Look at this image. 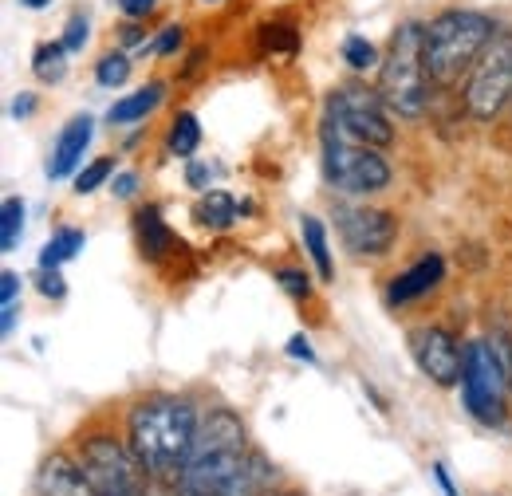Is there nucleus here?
<instances>
[{
	"instance_id": "nucleus-1",
	"label": "nucleus",
	"mask_w": 512,
	"mask_h": 496,
	"mask_svg": "<svg viewBox=\"0 0 512 496\" xmlns=\"http://www.w3.org/2000/svg\"><path fill=\"white\" fill-rule=\"evenodd\" d=\"M201 430V410L178 394H146L127 410V445L150 481L178 485Z\"/></svg>"
},
{
	"instance_id": "nucleus-2",
	"label": "nucleus",
	"mask_w": 512,
	"mask_h": 496,
	"mask_svg": "<svg viewBox=\"0 0 512 496\" xmlns=\"http://www.w3.org/2000/svg\"><path fill=\"white\" fill-rule=\"evenodd\" d=\"M249 430L237 410L213 406L201 414V430L193 441L190 465L178 481V496H225L229 485L249 465Z\"/></svg>"
},
{
	"instance_id": "nucleus-3",
	"label": "nucleus",
	"mask_w": 512,
	"mask_h": 496,
	"mask_svg": "<svg viewBox=\"0 0 512 496\" xmlns=\"http://www.w3.org/2000/svg\"><path fill=\"white\" fill-rule=\"evenodd\" d=\"M497 24L485 12L473 8H446L426 24V71L434 79V87H457L461 79H469V71L485 56V48L493 44Z\"/></svg>"
},
{
	"instance_id": "nucleus-4",
	"label": "nucleus",
	"mask_w": 512,
	"mask_h": 496,
	"mask_svg": "<svg viewBox=\"0 0 512 496\" xmlns=\"http://www.w3.org/2000/svg\"><path fill=\"white\" fill-rule=\"evenodd\" d=\"M426 24L418 20H406L398 24V32L390 36V52H386L383 67H379V95L383 103L402 115V119H422L426 107H430V91H434V79L426 71Z\"/></svg>"
},
{
	"instance_id": "nucleus-5",
	"label": "nucleus",
	"mask_w": 512,
	"mask_h": 496,
	"mask_svg": "<svg viewBox=\"0 0 512 496\" xmlns=\"http://www.w3.org/2000/svg\"><path fill=\"white\" fill-rule=\"evenodd\" d=\"M75 461H79L95 496H146V489H150V473L134 457L127 437L119 434H107V430L83 434L79 449H75Z\"/></svg>"
},
{
	"instance_id": "nucleus-6",
	"label": "nucleus",
	"mask_w": 512,
	"mask_h": 496,
	"mask_svg": "<svg viewBox=\"0 0 512 496\" xmlns=\"http://www.w3.org/2000/svg\"><path fill=\"white\" fill-rule=\"evenodd\" d=\"M320 150H323V178L347 197H371L390 186V166L375 146H359L347 134L323 119L320 126Z\"/></svg>"
},
{
	"instance_id": "nucleus-7",
	"label": "nucleus",
	"mask_w": 512,
	"mask_h": 496,
	"mask_svg": "<svg viewBox=\"0 0 512 496\" xmlns=\"http://www.w3.org/2000/svg\"><path fill=\"white\" fill-rule=\"evenodd\" d=\"M509 374L501 367L493 343H465V371H461V402L469 418L481 426H505L509 418Z\"/></svg>"
},
{
	"instance_id": "nucleus-8",
	"label": "nucleus",
	"mask_w": 512,
	"mask_h": 496,
	"mask_svg": "<svg viewBox=\"0 0 512 496\" xmlns=\"http://www.w3.org/2000/svg\"><path fill=\"white\" fill-rule=\"evenodd\" d=\"M465 111L477 123H493L509 111L512 103V32H497L493 44L485 48V56L465 79Z\"/></svg>"
},
{
	"instance_id": "nucleus-9",
	"label": "nucleus",
	"mask_w": 512,
	"mask_h": 496,
	"mask_svg": "<svg viewBox=\"0 0 512 496\" xmlns=\"http://www.w3.org/2000/svg\"><path fill=\"white\" fill-rule=\"evenodd\" d=\"M386 107L383 95L379 91H367V87H339V91H331V99H327V107H323V119L335 126L339 134H347L351 142H359V146H375V150H383L394 142V126L386 119Z\"/></svg>"
},
{
	"instance_id": "nucleus-10",
	"label": "nucleus",
	"mask_w": 512,
	"mask_h": 496,
	"mask_svg": "<svg viewBox=\"0 0 512 496\" xmlns=\"http://www.w3.org/2000/svg\"><path fill=\"white\" fill-rule=\"evenodd\" d=\"M335 233L351 256H386L398 241V217L375 205H335Z\"/></svg>"
},
{
	"instance_id": "nucleus-11",
	"label": "nucleus",
	"mask_w": 512,
	"mask_h": 496,
	"mask_svg": "<svg viewBox=\"0 0 512 496\" xmlns=\"http://www.w3.org/2000/svg\"><path fill=\"white\" fill-rule=\"evenodd\" d=\"M406 347L418 363V371L426 374L434 386H457L461 382V371H465V347L457 343V335L438 327V323H422L406 335Z\"/></svg>"
},
{
	"instance_id": "nucleus-12",
	"label": "nucleus",
	"mask_w": 512,
	"mask_h": 496,
	"mask_svg": "<svg viewBox=\"0 0 512 496\" xmlns=\"http://www.w3.org/2000/svg\"><path fill=\"white\" fill-rule=\"evenodd\" d=\"M446 284V256L442 252H426L418 256L406 272H398L390 284H386V304L390 308H406L414 300H426L430 292H438Z\"/></svg>"
},
{
	"instance_id": "nucleus-13",
	"label": "nucleus",
	"mask_w": 512,
	"mask_h": 496,
	"mask_svg": "<svg viewBox=\"0 0 512 496\" xmlns=\"http://www.w3.org/2000/svg\"><path fill=\"white\" fill-rule=\"evenodd\" d=\"M91 138H95V119L91 115L67 119V126L56 138V146H52V158H48V178L52 182H64L71 174H79V162H83Z\"/></svg>"
},
{
	"instance_id": "nucleus-14",
	"label": "nucleus",
	"mask_w": 512,
	"mask_h": 496,
	"mask_svg": "<svg viewBox=\"0 0 512 496\" xmlns=\"http://www.w3.org/2000/svg\"><path fill=\"white\" fill-rule=\"evenodd\" d=\"M36 496H95L79 461L67 457V453H52L44 465H40V477H36Z\"/></svg>"
},
{
	"instance_id": "nucleus-15",
	"label": "nucleus",
	"mask_w": 512,
	"mask_h": 496,
	"mask_svg": "<svg viewBox=\"0 0 512 496\" xmlns=\"http://www.w3.org/2000/svg\"><path fill=\"white\" fill-rule=\"evenodd\" d=\"M134 237H138V252L146 256V260H166L174 248H178V237H174V229L162 221V209L158 205H142L138 213H134Z\"/></svg>"
},
{
	"instance_id": "nucleus-16",
	"label": "nucleus",
	"mask_w": 512,
	"mask_h": 496,
	"mask_svg": "<svg viewBox=\"0 0 512 496\" xmlns=\"http://www.w3.org/2000/svg\"><path fill=\"white\" fill-rule=\"evenodd\" d=\"M162 99H166V83H162V79H150L146 87H138V91L123 95V99L107 111V123L111 126L142 123V119H150V115L162 107Z\"/></svg>"
},
{
	"instance_id": "nucleus-17",
	"label": "nucleus",
	"mask_w": 512,
	"mask_h": 496,
	"mask_svg": "<svg viewBox=\"0 0 512 496\" xmlns=\"http://www.w3.org/2000/svg\"><path fill=\"white\" fill-rule=\"evenodd\" d=\"M241 213H245V205H237V197L225 193V189H205V193L197 197V205H193V221H197L201 229H213V233L233 229Z\"/></svg>"
},
{
	"instance_id": "nucleus-18",
	"label": "nucleus",
	"mask_w": 512,
	"mask_h": 496,
	"mask_svg": "<svg viewBox=\"0 0 512 496\" xmlns=\"http://www.w3.org/2000/svg\"><path fill=\"white\" fill-rule=\"evenodd\" d=\"M272 485H276V465H272L260 449H253V453H249V465L241 469V477L229 485L225 496H272L276 493Z\"/></svg>"
},
{
	"instance_id": "nucleus-19",
	"label": "nucleus",
	"mask_w": 512,
	"mask_h": 496,
	"mask_svg": "<svg viewBox=\"0 0 512 496\" xmlns=\"http://www.w3.org/2000/svg\"><path fill=\"white\" fill-rule=\"evenodd\" d=\"M300 237H304V248H308V256H312L320 280L331 284V280H335V264H331V248H327V225H323L320 217L304 213V217H300Z\"/></svg>"
},
{
	"instance_id": "nucleus-20",
	"label": "nucleus",
	"mask_w": 512,
	"mask_h": 496,
	"mask_svg": "<svg viewBox=\"0 0 512 496\" xmlns=\"http://www.w3.org/2000/svg\"><path fill=\"white\" fill-rule=\"evenodd\" d=\"M87 245V237H83V229H67L60 225L56 233H52V241L40 248V268H60L67 260H75L79 252Z\"/></svg>"
},
{
	"instance_id": "nucleus-21",
	"label": "nucleus",
	"mask_w": 512,
	"mask_h": 496,
	"mask_svg": "<svg viewBox=\"0 0 512 496\" xmlns=\"http://www.w3.org/2000/svg\"><path fill=\"white\" fill-rule=\"evenodd\" d=\"M67 52L60 40H48V44H40L36 52H32V75L40 79V83H48V87H56L60 79L67 75Z\"/></svg>"
},
{
	"instance_id": "nucleus-22",
	"label": "nucleus",
	"mask_w": 512,
	"mask_h": 496,
	"mask_svg": "<svg viewBox=\"0 0 512 496\" xmlns=\"http://www.w3.org/2000/svg\"><path fill=\"white\" fill-rule=\"evenodd\" d=\"M166 146H170V154H178V158H186V162L197 154V146H201V126H197V115H193V111H182V115L170 123Z\"/></svg>"
},
{
	"instance_id": "nucleus-23",
	"label": "nucleus",
	"mask_w": 512,
	"mask_h": 496,
	"mask_svg": "<svg viewBox=\"0 0 512 496\" xmlns=\"http://www.w3.org/2000/svg\"><path fill=\"white\" fill-rule=\"evenodd\" d=\"M24 201L20 197H4L0 205V252H16L20 237H24Z\"/></svg>"
},
{
	"instance_id": "nucleus-24",
	"label": "nucleus",
	"mask_w": 512,
	"mask_h": 496,
	"mask_svg": "<svg viewBox=\"0 0 512 496\" xmlns=\"http://www.w3.org/2000/svg\"><path fill=\"white\" fill-rule=\"evenodd\" d=\"M343 63L351 67V71H379L383 60H379V48L367 40V36H347L343 40Z\"/></svg>"
},
{
	"instance_id": "nucleus-25",
	"label": "nucleus",
	"mask_w": 512,
	"mask_h": 496,
	"mask_svg": "<svg viewBox=\"0 0 512 496\" xmlns=\"http://www.w3.org/2000/svg\"><path fill=\"white\" fill-rule=\"evenodd\" d=\"M130 71H134V63H130L127 52H107V56H99V63H95V83L115 91V87L127 83Z\"/></svg>"
},
{
	"instance_id": "nucleus-26",
	"label": "nucleus",
	"mask_w": 512,
	"mask_h": 496,
	"mask_svg": "<svg viewBox=\"0 0 512 496\" xmlns=\"http://www.w3.org/2000/svg\"><path fill=\"white\" fill-rule=\"evenodd\" d=\"M260 44H264V52L296 56L300 52V32L292 24H260Z\"/></svg>"
},
{
	"instance_id": "nucleus-27",
	"label": "nucleus",
	"mask_w": 512,
	"mask_h": 496,
	"mask_svg": "<svg viewBox=\"0 0 512 496\" xmlns=\"http://www.w3.org/2000/svg\"><path fill=\"white\" fill-rule=\"evenodd\" d=\"M107 178H115V158H95V162H87V166L75 174V193L87 197V193H95V189L103 186Z\"/></svg>"
},
{
	"instance_id": "nucleus-28",
	"label": "nucleus",
	"mask_w": 512,
	"mask_h": 496,
	"mask_svg": "<svg viewBox=\"0 0 512 496\" xmlns=\"http://www.w3.org/2000/svg\"><path fill=\"white\" fill-rule=\"evenodd\" d=\"M87 40H91V20H87V12H71V16H67V24H64L60 44L75 56V52H83V44H87Z\"/></svg>"
},
{
	"instance_id": "nucleus-29",
	"label": "nucleus",
	"mask_w": 512,
	"mask_h": 496,
	"mask_svg": "<svg viewBox=\"0 0 512 496\" xmlns=\"http://www.w3.org/2000/svg\"><path fill=\"white\" fill-rule=\"evenodd\" d=\"M276 284L292 296V300H312V276L304 268H276Z\"/></svg>"
},
{
	"instance_id": "nucleus-30",
	"label": "nucleus",
	"mask_w": 512,
	"mask_h": 496,
	"mask_svg": "<svg viewBox=\"0 0 512 496\" xmlns=\"http://www.w3.org/2000/svg\"><path fill=\"white\" fill-rule=\"evenodd\" d=\"M36 292L44 296V300H64L67 296V280L60 268H40L36 272Z\"/></svg>"
},
{
	"instance_id": "nucleus-31",
	"label": "nucleus",
	"mask_w": 512,
	"mask_h": 496,
	"mask_svg": "<svg viewBox=\"0 0 512 496\" xmlns=\"http://www.w3.org/2000/svg\"><path fill=\"white\" fill-rule=\"evenodd\" d=\"M182 44H186V28H182V24H166L162 36H158V44H154V56L170 60L174 52H182Z\"/></svg>"
},
{
	"instance_id": "nucleus-32",
	"label": "nucleus",
	"mask_w": 512,
	"mask_h": 496,
	"mask_svg": "<svg viewBox=\"0 0 512 496\" xmlns=\"http://www.w3.org/2000/svg\"><path fill=\"white\" fill-rule=\"evenodd\" d=\"M209 178H213V166H209L205 158H190V162H186V186L190 189L205 193V189H209Z\"/></svg>"
},
{
	"instance_id": "nucleus-33",
	"label": "nucleus",
	"mask_w": 512,
	"mask_h": 496,
	"mask_svg": "<svg viewBox=\"0 0 512 496\" xmlns=\"http://www.w3.org/2000/svg\"><path fill=\"white\" fill-rule=\"evenodd\" d=\"M115 32H119V44H123V48H138V52L146 48V28H142L138 20H127V24H119Z\"/></svg>"
},
{
	"instance_id": "nucleus-34",
	"label": "nucleus",
	"mask_w": 512,
	"mask_h": 496,
	"mask_svg": "<svg viewBox=\"0 0 512 496\" xmlns=\"http://www.w3.org/2000/svg\"><path fill=\"white\" fill-rule=\"evenodd\" d=\"M284 351H288L292 359H300V363H316V347H312V339H308V335H292Z\"/></svg>"
},
{
	"instance_id": "nucleus-35",
	"label": "nucleus",
	"mask_w": 512,
	"mask_h": 496,
	"mask_svg": "<svg viewBox=\"0 0 512 496\" xmlns=\"http://www.w3.org/2000/svg\"><path fill=\"white\" fill-rule=\"evenodd\" d=\"M119 4V12L127 16V20H146L154 8H158V0H115Z\"/></svg>"
},
{
	"instance_id": "nucleus-36",
	"label": "nucleus",
	"mask_w": 512,
	"mask_h": 496,
	"mask_svg": "<svg viewBox=\"0 0 512 496\" xmlns=\"http://www.w3.org/2000/svg\"><path fill=\"white\" fill-rule=\"evenodd\" d=\"M20 284H24V280H20L12 268H4V272H0V304H16Z\"/></svg>"
},
{
	"instance_id": "nucleus-37",
	"label": "nucleus",
	"mask_w": 512,
	"mask_h": 496,
	"mask_svg": "<svg viewBox=\"0 0 512 496\" xmlns=\"http://www.w3.org/2000/svg\"><path fill=\"white\" fill-rule=\"evenodd\" d=\"M111 193H115V197H123V201H127V197H134V193H138V174H134V170H123V174H115V182H111Z\"/></svg>"
},
{
	"instance_id": "nucleus-38",
	"label": "nucleus",
	"mask_w": 512,
	"mask_h": 496,
	"mask_svg": "<svg viewBox=\"0 0 512 496\" xmlns=\"http://www.w3.org/2000/svg\"><path fill=\"white\" fill-rule=\"evenodd\" d=\"M430 473H434L438 489H442L446 496H461V493H457V485H453V477H449V469L442 465V461H434V465H430Z\"/></svg>"
},
{
	"instance_id": "nucleus-39",
	"label": "nucleus",
	"mask_w": 512,
	"mask_h": 496,
	"mask_svg": "<svg viewBox=\"0 0 512 496\" xmlns=\"http://www.w3.org/2000/svg\"><path fill=\"white\" fill-rule=\"evenodd\" d=\"M32 111H36V95H28V91H20V99L12 103V115H16V119H28Z\"/></svg>"
},
{
	"instance_id": "nucleus-40",
	"label": "nucleus",
	"mask_w": 512,
	"mask_h": 496,
	"mask_svg": "<svg viewBox=\"0 0 512 496\" xmlns=\"http://www.w3.org/2000/svg\"><path fill=\"white\" fill-rule=\"evenodd\" d=\"M16 315H20V308H16V304H4V308H0V331H4V335H12Z\"/></svg>"
},
{
	"instance_id": "nucleus-41",
	"label": "nucleus",
	"mask_w": 512,
	"mask_h": 496,
	"mask_svg": "<svg viewBox=\"0 0 512 496\" xmlns=\"http://www.w3.org/2000/svg\"><path fill=\"white\" fill-rule=\"evenodd\" d=\"M146 496H178V485H166V481H150Z\"/></svg>"
},
{
	"instance_id": "nucleus-42",
	"label": "nucleus",
	"mask_w": 512,
	"mask_h": 496,
	"mask_svg": "<svg viewBox=\"0 0 512 496\" xmlns=\"http://www.w3.org/2000/svg\"><path fill=\"white\" fill-rule=\"evenodd\" d=\"M16 4H20V8H28V12H40V8H48L52 0H16Z\"/></svg>"
},
{
	"instance_id": "nucleus-43",
	"label": "nucleus",
	"mask_w": 512,
	"mask_h": 496,
	"mask_svg": "<svg viewBox=\"0 0 512 496\" xmlns=\"http://www.w3.org/2000/svg\"><path fill=\"white\" fill-rule=\"evenodd\" d=\"M201 60H205V52H193L190 56V63H186V75H193L197 67H201Z\"/></svg>"
},
{
	"instance_id": "nucleus-44",
	"label": "nucleus",
	"mask_w": 512,
	"mask_h": 496,
	"mask_svg": "<svg viewBox=\"0 0 512 496\" xmlns=\"http://www.w3.org/2000/svg\"><path fill=\"white\" fill-rule=\"evenodd\" d=\"M272 496H304V493H296V489H276Z\"/></svg>"
},
{
	"instance_id": "nucleus-45",
	"label": "nucleus",
	"mask_w": 512,
	"mask_h": 496,
	"mask_svg": "<svg viewBox=\"0 0 512 496\" xmlns=\"http://www.w3.org/2000/svg\"><path fill=\"white\" fill-rule=\"evenodd\" d=\"M201 4H217V0H201Z\"/></svg>"
},
{
	"instance_id": "nucleus-46",
	"label": "nucleus",
	"mask_w": 512,
	"mask_h": 496,
	"mask_svg": "<svg viewBox=\"0 0 512 496\" xmlns=\"http://www.w3.org/2000/svg\"><path fill=\"white\" fill-rule=\"evenodd\" d=\"M509 386H512V382H509Z\"/></svg>"
}]
</instances>
